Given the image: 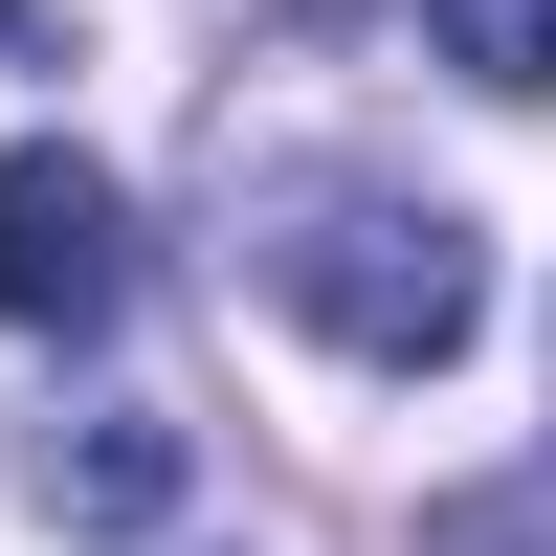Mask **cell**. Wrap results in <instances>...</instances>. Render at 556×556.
I'll list each match as a JSON object with an SVG mask.
<instances>
[{
    "label": "cell",
    "mask_w": 556,
    "mask_h": 556,
    "mask_svg": "<svg viewBox=\"0 0 556 556\" xmlns=\"http://www.w3.org/2000/svg\"><path fill=\"white\" fill-rule=\"evenodd\" d=\"M23 490H45L67 534H156V513H178V424H156V401H89V424L23 445Z\"/></svg>",
    "instance_id": "obj_3"
},
{
    "label": "cell",
    "mask_w": 556,
    "mask_h": 556,
    "mask_svg": "<svg viewBox=\"0 0 556 556\" xmlns=\"http://www.w3.org/2000/svg\"><path fill=\"white\" fill-rule=\"evenodd\" d=\"M424 45L468 89H556V0H424Z\"/></svg>",
    "instance_id": "obj_4"
},
{
    "label": "cell",
    "mask_w": 556,
    "mask_h": 556,
    "mask_svg": "<svg viewBox=\"0 0 556 556\" xmlns=\"http://www.w3.org/2000/svg\"><path fill=\"white\" fill-rule=\"evenodd\" d=\"M267 290H290L356 379H445V356L490 334L468 223H445V201H356V178H334V201H267Z\"/></svg>",
    "instance_id": "obj_1"
},
{
    "label": "cell",
    "mask_w": 556,
    "mask_h": 556,
    "mask_svg": "<svg viewBox=\"0 0 556 556\" xmlns=\"http://www.w3.org/2000/svg\"><path fill=\"white\" fill-rule=\"evenodd\" d=\"M112 312H134V201H112V156L23 134V156H0V334H112Z\"/></svg>",
    "instance_id": "obj_2"
},
{
    "label": "cell",
    "mask_w": 556,
    "mask_h": 556,
    "mask_svg": "<svg viewBox=\"0 0 556 556\" xmlns=\"http://www.w3.org/2000/svg\"><path fill=\"white\" fill-rule=\"evenodd\" d=\"M0 45H67V0H0Z\"/></svg>",
    "instance_id": "obj_5"
}]
</instances>
